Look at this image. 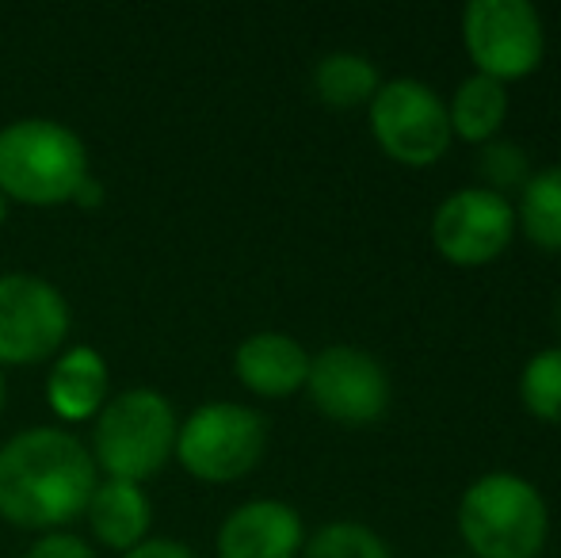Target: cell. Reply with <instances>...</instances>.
Masks as SVG:
<instances>
[{"label":"cell","instance_id":"cell-1","mask_svg":"<svg viewBox=\"0 0 561 558\" xmlns=\"http://www.w3.org/2000/svg\"><path fill=\"white\" fill-rule=\"evenodd\" d=\"M100 482L92 452L73 429L31 424L0 444V521L20 532H66Z\"/></svg>","mask_w":561,"mask_h":558},{"label":"cell","instance_id":"cell-2","mask_svg":"<svg viewBox=\"0 0 561 558\" xmlns=\"http://www.w3.org/2000/svg\"><path fill=\"white\" fill-rule=\"evenodd\" d=\"M455 532L470 558H539L550 544V505L516 470H485L462 490Z\"/></svg>","mask_w":561,"mask_h":558},{"label":"cell","instance_id":"cell-3","mask_svg":"<svg viewBox=\"0 0 561 558\" xmlns=\"http://www.w3.org/2000/svg\"><path fill=\"white\" fill-rule=\"evenodd\" d=\"M89 176V146L61 119L23 115L0 127V195L8 203L61 207Z\"/></svg>","mask_w":561,"mask_h":558},{"label":"cell","instance_id":"cell-4","mask_svg":"<svg viewBox=\"0 0 561 558\" xmlns=\"http://www.w3.org/2000/svg\"><path fill=\"white\" fill-rule=\"evenodd\" d=\"M180 413L157 387H126L92 418L89 452L104 478L146 486L176 455Z\"/></svg>","mask_w":561,"mask_h":558},{"label":"cell","instance_id":"cell-5","mask_svg":"<svg viewBox=\"0 0 561 558\" xmlns=\"http://www.w3.org/2000/svg\"><path fill=\"white\" fill-rule=\"evenodd\" d=\"M267 418L244 402H203L180 418L172 459L195 482L229 486L249 478L264 463Z\"/></svg>","mask_w":561,"mask_h":558},{"label":"cell","instance_id":"cell-6","mask_svg":"<svg viewBox=\"0 0 561 558\" xmlns=\"http://www.w3.org/2000/svg\"><path fill=\"white\" fill-rule=\"evenodd\" d=\"M458 38L473 73L504 89L539 73L547 58V23L531 0H470L458 20Z\"/></svg>","mask_w":561,"mask_h":558},{"label":"cell","instance_id":"cell-7","mask_svg":"<svg viewBox=\"0 0 561 558\" xmlns=\"http://www.w3.org/2000/svg\"><path fill=\"white\" fill-rule=\"evenodd\" d=\"M367 130L378 153L401 169H432L455 146L447 96L421 77H390L367 104Z\"/></svg>","mask_w":561,"mask_h":558},{"label":"cell","instance_id":"cell-8","mask_svg":"<svg viewBox=\"0 0 561 558\" xmlns=\"http://www.w3.org/2000/svg\"><path fill=\"white\" fill-rule=\"evenodd\" d=\"M306 398L325 421L370 429L390 413L393 383L386 364L359 344H325L310 356Z\"/></svg>","mask_w":561,"mask_h":558},{"label":"cell","instance_id":"cell-9","mask_svg":"<svg viewBox=\"0 0 561 558\" xmlns=\"http://www.w3.org/2000/svg\"><path fill=\"white\" fill-rule=\"evenodd\" d=\"M69 329L73 314L58 283L35 272L0 276V372L54 360L66 349Z\"/></svg>","mask_w":561,"mask_h":558},{"label":"cell","instance_id":"cell-10","mask_svg":"<svg viewBox=\"0 0 561 558\" xmlns=\"http://www.w3.org/2000/svg\"><path fill=\"white\" fill-rule=\"evenodd\" d=\"M428 241L450 269H485L516 241V207L489 187H455L432 210Z\"/></svg>","mask_w":561,"mask_h":558},{"label":"cell","instance_id":"cell-11","mask_svg":"<svg viewBox=\"0 0 561 558\" xmlns=\"http://www.w3.org/2000/svg\"><path fill=\"white\" fill-rule=\"evenodd\" d=\"M306 521L290 501L249 498L222 516L215 532L218 558H298L306 547Z\"/></svg>","mask_w":561,"mask_h":558},{"label":"cell","instance_id":"cell-12","mask_svg":"<svg viewBox=\"0 0 561 558\" xmlns=\"http://www.w3.org/2000/svg\"><path fill=\"white\" fill-rule=\"evenodd\" d=\"M310 356L313 352H306L298 337L283 333V329H260L233 349V379L252 398L283 402V398H295L306 390Z\"/></svg>","mask_w":561,"mask_h":558},{"label":"cell","instance_id":"cell-13","mask_svg":"<svg viewBox=\"0 0 561 558\" xmlns=\"http://www.w3.org/2000/svg\"><path fill=\"white\" fill-rule=\"evenodd\" d=\"M107 398H112V372H107L104 352H96L92 344H66L50 360V372H46V406L61 421V429L66 424L92 421L104 410Z\"/></svg>","mask_w":561,"mask_h":558},{"label":"cell","instance_id":"cell-14","mask_svg":"<svg viewBox=\"0 0 561 558\" xmlns=\"http://www.w3.org/2000/svg\"><path fill=\"white\" fill-rule=\"evenodd\" d=\"M89 532L104 551H134L138 544L149 539L153 528V501H149L146 486L123 482V478H100L96 490L84 509Z\"/></svg>","mask_w":561,"mask_h":558},{"label":"cell","instance_id":"cell-15","mask_svg":"<svg viewBox=\"0 0 561 558\" xmlns=\"http://www.w3.org/2000/svg\"><path fill=\"white\" fill-rule=\"evenodd\" d=\"M512 115V92L504 84L489 81V77H462L455 92L447 96V123L450 138L462 146H489V141L504 138V123Z\"/></svg>","mask_w":561,"mask_h":558},{"label":"cell","instance_id":"cell-16","mask_svg":"<svg viewBox=\"0 0 561 558\" xmlns=\"http://www.w3.org/2000/svg\"><path fill=\"white\" fill-rule=\"evenodd\" d=\"M313 96L325 107H336V112H352V107H367L375 100L378 84H382V73L378 66L359 50H329L325 58H318L310 73Z\"/></svg>","mask_w":561,"mask_h":558},{"label":"cell","instance_id":"cell-17","mask_svg":"<svg viewBox=\"0 0 561 558\" xmlns=\"http://www.w3.org/2000/svg\"><path fill=\"white\" fill-rule=\"evenodd\" d=\"M512 207H516V234H524L542 253L561 257V161L535 169Z\"/></svg>","mask_w":561,"mask_h":558},{"label":"cell","instance_id":"cell-18","mask_svg":"<svg viewBox=\"0 0 561 558\" xmlns=\"http://www.w3.org/2000/svg\"><path fill=\"white\" fill-rule=\"evenodd\" d=\"M516 395L527 418L542 424H561V344H547V349L531 352L524 360Z\"/></svg>","mask_w":561,"mask_h":558},{"label":"cell","instance_id":"cell-19","mask_svg":"<svg viewBox=\"0 0 561 558\" xmlns=\"http://www.w3.org/2000/svg\"><path fill=\"white\" fill-rule=\"evenodd\" d=\"M298 558H393V551L370 524L336 516V521H325L306 536V547Z\"/></svg>","mask_w":561,"mask_h":558},{"label":"cell","instance_id":"cell-20","mask_svg":"<svg viewBox=\"0 0 561 558\" xmlns=\"http://www.w3.org/2000/svg\"><path fill=\"white\" fill-rule=\"evenodd\" d=\"M531 153L519 141L496 138L478 149V187H489V192L504 195V200H516L527 180H531Z\"/></svg>","mask_w":561,"mask_h":558},{"label":"cell","instance_id":"cell-21","mask_svg":"<svg viewBox=\"0 0 561 558\" xmlns=\"http://www.w3.org/2000/svg\"><path fill=\"white\" fill-rule=\"evenodd\" d=\"M23 558H96L92 544L77 532H46V536H35V544L27 547Z\"/></svg>","mask_w":561,"mask_h":558},{"label":"cell","instance_id":"cell-22","mask_svg":"<svg viewBox=\"0 0 561 558\" xmlns=\"http://www.w3.org/2000/svg\"><path fill=\"white\" fill-rule=\"evenodd\" d=\"M123 558H199V555H195V547H187L184 539L149 536L146 544H138L134 551H126Z\"/></svg>","mask_w":561,"mask_h":558},{"label":"cell","instance_id":"cell-23","mask_svg":"<svg viewBox=\"0 0 561 558\" xmlns=\"http://www.w3.org/2000/svg\"><path fill=\"white\" fill-rule=\"evenodd\" d=\"M100 203H104V184H100V176H89L81 187H77V195H73V207L92 210V207H100Z\"/></svg>","mask_w":561,"mask_h":558},{"label":"cell","instance_id":"cell-24","mask_svg":"<svg viewBox=\"0 0 561 558\" xmlns=\"http://www.w3.org/2000/svg\"><path fill=\"white\" fill-rule=\"evenodd\" d=\"M8 215H12V203H8L4 195H0V226L8 223Z\"/></svg>","mask_w":561,"mask_h":558},{"label":"cell","instance_id":"cell-25","mask_svg":"<svg viewBox=\"0 0 561 558\" xmlns=\"http://www.w3.org/2000/svg\"><path fill=\"white\" fill-rule=\"evenodd\" d=\"M4 402H8V383H4V372H0V413H4Z\"/></svg>","mask_w":561,"mask_h":558},{"label":"cell","instance_id":"cell-26","mask_svg":"<svg viewBox=\"0 0 561 558\" xmlns=\"http://www.w3.org/2000/svg\"><path fill=\"white\" fill-rule=\"evenodd\" d=\"M444 558H470V555H444Z\"/></svg>","mask_w":561,"mask_h":558},{"label":"cell","instance_id":"cell-27","mask_svg":"<svg viewBox=\"0 0 561 558\" xmlns=\"http://www.w3.org/2000/svg\"><path fill=\"white\" fill-rule=\"evenodd\" d=\"M558 326H561V306H558Z\"/></svg>","mask_w":561,"mask_h":558},{"label":"cell","instance_id":"cell-28","mask_svg":"<svg viewBox=\"0 0 561 558\" xmlns=\"http://www.w3.org/2000/svg\"><path fill=\"white\" fill-rule=\"evenodd\" d=\"M558 261H561V257H558Z\"/></svg>","mask_w":561,"mask_h":558}]
</instances>
